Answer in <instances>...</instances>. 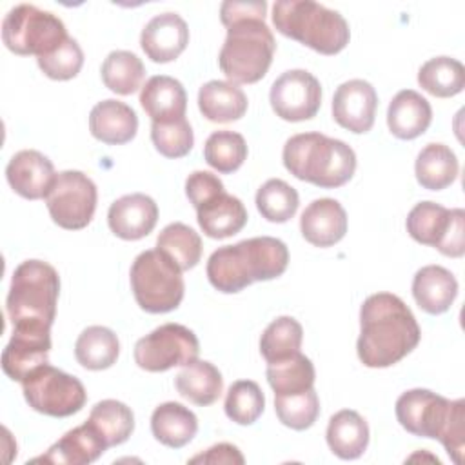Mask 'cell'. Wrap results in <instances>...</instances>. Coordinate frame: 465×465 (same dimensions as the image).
I'll return each mask as SVG.
<instances>
[{
    "mask_svg": "<svg viewBox=\"0 0 465 465\" xmlns=\"http://www.w3.org/2000/svg\"><path fill=\"white\" fill-rule=\"evenodd\" d=\"M421 331L405 302L391 292L371 294L360 309L358 358L365 367L385 369L416 349Z\"/></svg>",
    "mask_w": 465,
    "mask_h": 465,
    "instance_id": "cell-1",
    "label": "cell"
},
{
    "mask_svg": "<svg viewBox=\"0 0 465 465\" xmlns=\"http://www.w3.org/2000/svg\"><path fill=\"white\" fill-rule=\"evenodd\" d=\"M289 265L287 245L272 236H256L218 247L207 260L211 285L225 294L240 292L254 282L282 276Z\"/></svg>",
    "mask_w": 465,
    "mask_h": 465,
    "instance_id": "cell-2",
    "label": "cell"
},
{
    "mask_svg": "<svg viewBox=\"0 0 465 465\" xmlns=\"http://www.w3.org/2000/svg\"><path fill=\"white\" fill-rule=\"evenodd\" d=\"M400 425L420 438L440 440L454 463L465 450V400H447L429 389H411L396 400Z\"/></svg>",
    "mask_w": 465,
    "mask_h": 465,
    "instance_id": "cell-3",
    "label": "cell"
},
{
    "mask_svg": "<svg viewBox=\"0 0 465 465\" xmlns=\"http://www.w3.org/2000/svg\"><path fill=\"white\" fill-rule=\"evenodd\" d=\"M282 160L292 176L322 189L345 185L356 171L352 147L322 133L291 136L283 145Z\"/></svg>",
    "mask_w": 465,
    "mask_h": 465,
    "instance_id": "cell-4",
    "label": "cell"
},
{
    "mask_svg": "<svg viewBox=\"0 0 465 465\" xmlns=\"http://www.w3.org/2000/svg\"><path fill=\"white\" fill-rule=\"evenodd\" d=\"M272 24L283 36L327 56L343 51L351 38L349 24L338 11L311 0L276 2Z\"/></svg>",
    "mask_w": 465,
    "mask_h": 465,
    "instance_id": "cell-5",
    "label": "cell"
},
{
    "mask_svg": "<svg viewBox=\"0 0 465 465\" xmlns=\"http://www.w3.org/2000/svg\"><path fill=\"white\" fill-rule=\"evenodd\" d=\"M60 294L58 271L42 260L22 262L11 278L5 311L13 327L51 329Z\"/></svg>",
    "mask_w": 465,
    "mask_h": 465,
    "instance_id": "cell-6",
    "label": "cell"
},
{
    "mask_svg": "<svg viewBox=\"0 0 465 465\" xmlns=\"http://www.w3.org/2000/svg\"><path fill=\"white\" fill-rule=\"evenodd\" d=\"M274 51L276 42L265 20L245 18L227 27L218 65L232 84H256L267 74Z\"/></svg>",
    "mask_w": 465,
    "mask_h": 465,
    "instance_id": "cell-7",
    "label": "cell"
},
{
    "mask_svg": "<svg viewBox=\"0 0 465 465\" xmlns=\"http://www.w3.org/2000/svg\"><path fill=\"white\" fill-rule=\"evenodd\" d=\"M129 276L134 300L145 312H171L183 300L182 269L160 249L140 252L131 265Z\"/></svg>",
    "mask_w": 465,
    "mask_h": 465,
    "instance_id": "cell-8",
    "label": "cell"
},
{
    "mask_svg": "<svg viewBox=\"0 0 465 465\" xmlns=\"http://www.w3.org/2000/svg\"><path fill=\"white\" fill-rule=\"evenodd\" d=\"M69 38L64 22L33 4H20L9 9L2 22V40L5 47L20 56L36 58L53 53Z\"/></svg>",
    "mask_w": 465,
    "mask_h": 465,
    "instance_id": "cell-9",
    "label": "cell"
},
{
    "mask_svg": "<svg viewBox=\"0 0 465 465\" xmlns=\"http://www.w3.org/2000/svg\"><path fill=\"white\" fill-rule=\"evenodd\" d=\"M22 391L33 411L53 418L73 416L87 401L84 383L49 363L36 367L22 381Z\"/></svg>",
    "mask_w": 465,
    "mask_h": 465,
    "instance_id": "cell-10",
    "label": "cell"
},
{
    "mask_svg": "<svg viewBox=\"0 0 465 465\" xmlns=\"http://www.w3.org/2000/svg\"><path fill=\"white\" fill-rule=\"evenodd\" d=\"M196 334L182 323H163L140 338L134 345V361L147 372H163L198 360Z\"/></svg>",
    "mask_w": 465,
    "mask_h": 465,
    "instance_id": "cell-11",
    "label": "cell"
},
{
    "mask_svg": "<svg viewBox=\"0 0 465 465\" xmlns=\"http://www.w3.org/2000/svg\"><path fill=\"white\" fill-rule=\"evenodd\" d=\"M96 200V185L87 174L82 171H62L45 196V205L58 227L78 231L91 223Z\"/></svg>",
    "mask_w": 465,
    "mask_h": 465,
    "instance_id": "cell-12",
    "label": "cell"
},
{
    "mask_svg": "<svg viewBox=\"0 0 465 465\" xmlns=\"http://www.w3.org/2000/svg\"><path fill=\"white\" fill-rule=\"evenodd\" d=\"M269 102L276 116L285 122L311 120L322 105V85L309 71L291 69L272 82Z\"/></svg>",
    "mask_w": 465,
    "mask_h": 465,
    "instance_id": "cell-13",
    "label": "cell"
},
{
    "mask_svg": "<svg viewBox=\"0 0 465 465\" xmlns=\"http://www.w3.org/2000/svg\"><path fill=\"white\" fill-rule=\"evenodd\" d=\"M51 351V329L13 327V334L2 351V371L15 381H24L36 367L47 363Z\"/></svg>",
    "mask_w": 465,
    "mask_h": 465,
    "instance_id": "cell-14",
    "label": "cell"
},
{
    "mask_svg": "<svg viewBox=\"0 0 465 465\" xmlns=\"http://www.w3.org/2000/svg\"><path fill=\"white\" fill-rule=\"evenodd\" d=\"M376 107V89L360 78L338 85L332 96V118L340 127L354 134H363L372 129Z\"/></svg>",
    "mask_w": 465,
    "mask_h": 465,
    "instance_id": "cell-15",
    "label": "cell"
},
{
    "mask_svg": "<svg viewBox=\"0 0 465 465\" xmlns=\"http://www.w3.org/2000/svg\"><path fill=\"white\" fill-rule=\"evenodd\" d=\"M5 178L11 189L25 200L45 198L54 178L53 162L35 149H24L11 156L5 167Z\"/></svg>",
    "mask_w": 465,
    "mask_h": 465,
    "instance_id": "cell-16",
    "label": "cell"
},
{
    "mask_svg": "<svg viewBox=\"0 0 465 465\" xmlns=\"http://www.w3.org/2000/svg\"><path fill=\"white\" fill-rule=\"evenodd\" d=\"M189 44V27L176 13L153 16L140 35V45L145 56L156 64L176 60Z\"/></svg>",
    "mask_w": 465,
    "mask_h": 465,
    "instance_id": "cell-17",
    "label": "cell"
},
{
    "mask_svg": "<svg viewBox=\"0 0 465 465\" xmlns=\"http://www.w3.org/2000/svg\"><path fill=\"white\" fill-rule=\"evenodd\" d=\"M158 222L156 202L143 193H131L114 200L107 213V223L114 236L122 240H142Z\"/></svg>",
    "mask_w": 465,
    "mask_h": 465,
    "instance_id": "cell-18",
    "label": "cell"
},
{
    "mask_svg": "<svg viewBox=\"0 0 465 465\" xmlns=\"http://www.w3.org/2000/svg\"><path fill=\"white\" fill-rule=\"evenodd\" d=\"M300 231L311 245L331 247L347 232V213L338 200L318 198L303 209Z\"/></svg>",
    "mask_w": 465,
    "mask_h": 465,
    "instance_id": "cell-19",
    "label": "cell"
},
{
    "mask_svg": "<svg viewBox=\"0 0 465 465\" xmlns=\"http://www.w3.org/2000/svg\"><path fill=\"white\" fill-rule=\"evenodd\" d=\"M89 131L102 143L124 145L136 136L138 116L131 105L107 98L91 109Z\"/></svg>",
    "mask_w": 465,
    "mask_h": 465,
    "instance_id": "cell-20",
    "label": "cell"
},
{
    "mask_svg": "<svg viewBox=\"0 0 465 465\" xmlns=\"http://www.w3.org/2000/svg\"><path fill=\"white\" fill-rule=\"evenodd\" d=\"M107 443L96 432V429L85 421L67 430L58 441H54L45 454L33 461L44 463H64V465H85L96 461L105 452Z\"/></svg>",
    "mask_w": 465,
    "mask_h": 465,
    "instance_id": "cell-21",
    "label": "cell"
},
{
    "mask_svg": "<svg viewBox=\"0 0 465 465\" xmlns=\"http://www.w3.org/2000/svg\"><path fill=\"white\" fill-rule=\"evenodd\" d=\"M140 104L153 122H173L185 118L187 93L176 78L156 74L142 85Z\"/></svg>",
    "mask_w": 465,
    "mask_h": 465,
    "instance_id": "cell-22",
    "label": "cell"
},
{
    "mask_svg": "<svg viewBox=\"0 0 465 465\" xmlns=\"http://www.w3.org/2000/svg\"><path fill=\"white\" fill-rule=\"evenodd\" d=\"M432 122V109L427 98L412 89L394 94L387 109L389 131L400 140H414L423 134Z\"/></svg>",
    "mask_w": 465,
    "mask_h": 465,
    "instance_id": "cell-23",
    "label": "cell"
},
{
    "mask_svg": "<svg viewBox=\"0 0 465 465\" xmlns=\"http://www.w3.org/2000/svg\"><path fill=\"white\" fill-rule=\"evenodd\" d=\"M412 296L429 314H443L458 296L454 274L441 265H425L412 278Z\"/></svg>",
    "mask_w": 465,
    "mask_h": 465,
    "instance_id": "cell-24",
    "label": "cell"
},
{
    "mask_svg": "<svg viewBox=\"0 0 465 465\" xmlns=\"http://www.w3.org/2000/svg\"><path fill=\"white\" fill-rule=\"evenodd\" d=\"M196 220L205 236L223 240L243 229L247 209L240 198L223 191L196 209Z\"/></svg>",
    "mask_w": 465,
    "mask_h": 465,
    "instance_id": "cell-25",
    "label": "cell"
},
{
    "mask_svg": "<svg viewBox=\"0 0 465 465\" xmlns=\"http://www.w3.org/2000/svg\"><path fill=\"white\" fill-rule=\"evenodd\" d=\"M247 96L232 82L211 80L198 91L200 113L214 124H229L240 120L247 113Z\"/></svg>",
    "mask_w": 465,
    "mask_h": 465,
    "instance_id": "cell-26",
    "label": "cell"
},
{
    "mask_svg": "<svg viewBox=\"0 0 465 465\" xmlns=\"http://www.w3.org/2000/svg\"><path fill=\"white\" fill-rule=\"evenodd\" d=\"M151 432L165 447L182 449L198 432L196 414L178 401L160 403L151 416Z\"/></svg>",
    "mask_w": 465,
    "mask_h": 465,
    "instance_id": "cell-27",
    "label": "cell"
},
{
    "mask_svg": "<svg viewBox=\"0 0 465 465\" xmlns=\"http://www.w3.org/2000/svg\"><path fill=\"white\" fill-rule=\"evenodd\" d=\"M327 445L341 460L360 458L369 445V425L352 409L338 411L327 425Z\"/></svg>",
    "mask_w": 465,
    "mask_h": 465,
    "instance_id": "cell-28",
    "label": "cell"
},
{
    "mask_svg": "<svg viewBox=\"0 0 465 465\" xmlns=\"http://www.w3.org/2000/svg\"><path fill=\"white\" fill-rule=\"evenodd\" d=\"M174 387L180 396L194 405L207 407L214 403L223 389V378L218 367L205 360H194L174 378Z\"/></svg>",
    "mask_w": 465,
    "mask_h": 465,
    "instance_id": "cell-29",
    "label": "cell"
},
{
    "mask_svg": "<svg viewBox=\"0 0 465 465\" xmlns=\"http://www.w3.org/2000/svg\"><path fill=\"white\" fill-rule=\"evenodd\" d=\"M458 158L445 143H427L416 156L414 173L423 189L441 191L458 176Z\"/></svg>",
    "mask_w": 465,
    "mask_h": 465,
    "instance_id": "cell-30",
    "label": "cell"
},
{
    "mask_svg": "<svg viewBox=\"0 0 465 465\" xmlns=\"http://www.w3.org/2000/svg\"><path fill=\"white\" fill-rule=\"evenodd\" d=\"M120 341L114 331L104 325H91L80 332L74 343L76 361L89 371H104L116 363Z\"/></svg>",
    "mask_w": 465,
    "mask_h": 465,
    "instance_id": "cell-31",
    "label": "cell"
},
{
    "mask_svg": "<svg viewBox=\"0 0 465 465\" xmlns=\"http://www.w3.org/2000/svg\"><path fill=\"white\" fill-rule=\"evenodd\" d=\"M452 222V209L436 202H420L407 214V232L421 245L438 249Z\"/></svg>",
    "mask_w": 465,
    "mask_h": 465,
    "instance_id": "cell-32",
    "label": "cell"
},
{
    "mask_svg": "<svg viewBox=\"0 0 465 465\" xmlns=\"http://www.w3.org/2000/svg\"><path fill=\"white\" fill-rule=\"evenodd\" d=\"M418 84L432 96L450 98L465 87V67L450 56L430 58L420 67Z\"/></svg>",
    "mask_w": 465,
    "mask_h": 465,
    "instance_id": "cell-33",
    "label": "cell"
},
{
    "mask_svg": "<svg viewBox=\"0 0 465 465\" xmlns=\"http://www.w3.org/2000/svg\"><path fill=\"white\" fill-rule=\"evenodd\" d=\"M265 376L274 394H296L312 389L316 372L312 361L296 352L285 360L267 363Z\"/></svg>",
    "mask_w": 465,
    "mask_h": 465,
    "instance_id": "cell-34",
    "label": "cell"
},
{
    "mask_svg": "<svg viewBox=\"0 0 465 465\" xmlns=\"http://www.w3.org/2000/svg\"><path fill=\"white\" fill-rule=\"evenodd\" d=\"M87 421L104 438L107 447H114L127 441L134 430V414L131 407L118 400L98 401L91 409Z\"/></svg>",
    "mask_w": 465,
    "mask_h": 465,
    "instance_id": "cell-35",
    "label": "cell"
},
{
    "mask_svg": "<svg viewBox=\"0 0 465 465\" xmlns=\"http://www.w3.org/2000/svg\"><path fill=\"white\" fill-rule=\"evenodd\" d=\"M104 85L122 96L133 94L142 87L145 78L143 62L131 51H113L102 64Z\"/></svg>",
    "mask_w": 465,
    "mask_h": 465,
    "instance_id": "cell-36",
    "label": "cell"
},
{
    "mask_svg": "<svg viewBox=\"0 0 465 465\" xmlns=\"http://www.w3.org/2000/svg\"><path fill=\"white\" fill-rule=\"evenodd\" d=\"M156 249L165 252L182 271H189L200 262L203 245L193 227L174 222L162 229L156 238Z\"/></svg>",
    "mask_w": 465,
    "mask_h": 465,
    "instance_id": "cell-37",
    "label": "cell"
},
{
    "mask_svg": "<svg viewBox=\"0 0 465 465\" xmlns=\"http://www.w3.org/2000/svg\"><path fill=\"white\" fill-rule=\"evenodd\" d=\"M302 341L303 329L300 322L292 316H280L265 327L260 338V352L267 363L280 361L300 352Z\"/></svg>",
    "mask_w": 465,
    "mask_h": 465,
    "instance_id": "cell-38",
    "label": "cell"
},
{
    "mask_svg": "<svg viewBox=\"0 0 465 465\" xmlns=\"http://www.w3.org/2000/svg\"><path fill=\"white\" fill-rule=\"evenodd\" d=\"M203 158L222 174L234 173L247 158L245 138L234 131H214L205 140Z\"/></svg>",
    "mask_w": 465,
    "mask_h": 465,
    "instance_id": "cell-39",
    "label": "cell"
},
{
    "mask_svg": "<svg viewBox=\"0 0 465 465\" xmlns=\"http://www.w3.org/2000/svg\"><path fill=\"white\" fill-rule=\"evenodd\" d=\"M300 205V196L294 187L280 178L267 180L256 193V207L260 214L272 223L289 222Z\"/></svg>",
    "mask_w": 465,
    "mask_h": 465,
    "instance_id": "cell-40",
    "label": "cell"
},
{
    "mask_svg": "<svg viewBox=\"0 0 465 465\" xmlns=\"http://www.w3.org/2000/svg\"><path fill=\"white\" fill-rule=\"evenodd\" d=\"M225 414L238 425H252L265 409V396L252 380L234 381L225 396Z\"/></svg>",
    "mask_w": 465,
    "mask_h": 465,
    "instance_id": "cell-41",
    "label": "cell"
},
{
    "mask_svg": "<svg viewBox=\"0 0 465 465\" xmlns=\"http://www.w3.org/2000/svg\"><path fill=\"white\" fill-rule=\"evenodd\" d=\"M274 411L285 427L305 430L320 414V400L314 387L296 394H274Z\"/></svg>",
    "mask_w": 465,
    "mask_h": 465,
    "instance_id": "cell-42",
    "label": "cell"
},
{
    "mask_svg": "<svg viewBox=\"0 0 465 465\" xmlns=\"http://www.w3.org/2000/svg\"><path fill=\"white\" fill-rule=\"evenodd\" d=\"M151 140L162 156L182 158L193 149L194 134L191 124L185 118H180L173 122H153Z\"/></svg>",
    "mask_w": 465,
    "mask_h": 465,
    "instance_id": "cell-43",
    "label": "cell"
},
{
    "mask_svg": "<svg viewBox=\"0 0 465 465\" xmlns=\"http://www.w3.org/2000/svg\"><path fill=\"white\" fill-rule=\"evenodd\" d=\"M40 71L51 80H71L74 78L84 65V51L80 49L74 38H67L53 53L36 58Z\"/></svg>",
    "mask_w": 465,
    "mask_h": 465,
    "instance_id": "cell-44",
    "label": "cell"
},
{
    "mask_svg": "<svg viewBox=\"0 0 465 465\" xmlns=\"http://www.w3.org/2000/svg\"><path fill=\"white\" fill-rule=\"evenodd\" d=\"M223 191V182L209 171H194L185 180V194L194 209H198L200 205H203L205 202H209Z\"/></svg>",
    "mask_w": 465,
    "mask_h": 465,
    "instance_id": "cell-45",
    "label": "cell"
},
{
    "mask_svg": "<svg viewBox=\"0 0 465 465\" xmlns=\"http://www.w3.org/2000/svg\"><path fill=\"white\" fill-rule=\"evenodd\" d=\"M267 13V2H232L227 0L220 5V20L225 27L245 18H263Z\"/></svg>",
    "mask_w": 465,
    "mask_h": 465,
    "instance_id": "cell-46",
    "label": "cell"
},
{
    "mask_svg": "<svg viewBox=\"0 0 465 465\" xmlns=\"http://www.w3.org/2000/svg\"><path fill=\"white\" fill-rule=\"evenodd\" d=\"M438 251L450 258H461L465 252V211L452 209V222L445 234V240Z\"/></svg>",
    "mask_w": 465,
    "mask_h": 465,
    "instance_id": "cell-47",
    "label": "cell"
},
{
    "mask_svg": "<svg viewBox=\"0 0 465 465\" xmlns=\"http://www.w3.org/2000/svg\"><path fill=\"white\" fill-rule=\"evenodd\" d=\"M245 460L236 445L231 443H216L209 447L205 452H200L189 460V463H238L242 465Z\"/></svg>",
    "mask_w": 465,
    "mask_h": 465,
    "instance_id": "cell-48",
    "label": "cell"
}]
</instances>
